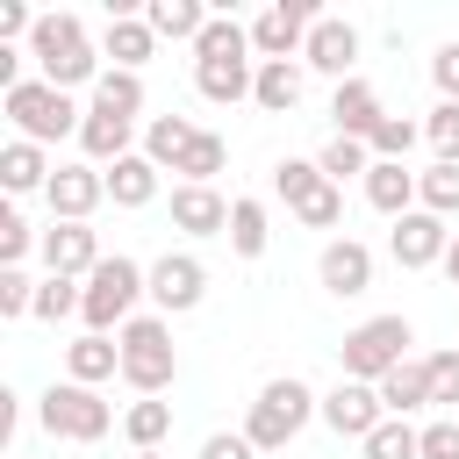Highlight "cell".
Listing matches in <instances>:
<instances>
[{"instance_id":"cell-38","label":"cell","mask_w":459,"mask_h":459,"mask_svg":"<svg viewBox=\"0 0 459 459\" xmlns=\"http://www.w3.org/2000/svg\"><path fill=\"white\" fill-rule=\"evenodd\" d=\"M179 172H186V186H208V179L222 172V136H215V129H201V136L186 143V158H179Z\"/></svg>"},{"instance_id":"cell-49","label":"cell","mask_w":459,"mask_h":459,"mask_svg":"<svg viewBox=\"0 0 459 459\" xmlns=\"http://www.w3.org/2000/svg\"><path fill=\"white\" fill-rule=\"evenodd\" d=\"M136 459H165V452H136Z\"/></svg>"},{"instance_id":"cell-1","label":"cell","mask_w":459,"mask_h":459,"mask_svg":"<svg viewBox=\"0 0 459 459\" xmlns=\"http://www.w3.org/2000/svg\"><path fill=\"white\" fill-rule=\"evenodd\" d=\"M29 57L43 65V79H50L57 93H72V86L100 79V57H93V43H86V22H79V14H36Z\"/></svg>"},{"instance_id":"cell-16","label":"cell","mask_w":459,"mask_h":459,"mask_svg":"<svg viewBox=\"0 0 459 459\" xmlns=\"http://www.w3.org/2000/svg\"><path fill=\"white\" fill-rule=\"evenodd\" d=\"M172 230L215 237V230H230V201H222L215 186H172Z\"/></svg>"},{"instance_id":"cell-14","label":"cell","mask_w":459,"mask_h":459,"mask_svg":"<svg viewBox=\"0 0 459 459\" xmlns=\"http://www.w3.org/2000/svg\"><path fill=\"white\" fill-rule=\"evenodd\" d=\"M43 265L65 273V280H79V273L100 265V237H93L86 222H50V230H43Z\"/></svg>"},{"instance_id":"cell-19","label":"cell","mask_w":459,"mask_h":459,"mask_svg":"<svg viewBox=\"0 0 459 459\" xmlns=\"http://www.w3.org/2000/svg\"><path fill=\"white\" fill-rule=\"evenodd\" d=\"M194 86H201V100H244L258 86V72H251V57H208V65H194Z\"/></svg>"},{"instance_id":"cell-48","label":"cell","mask_w":459,"mask_h":459,"mask_svg":"<svg viewBox=\"0 0 459 459\" xmlns=\"http://www.w3.org/2000/svg\"><path fill=\"white\" fill-rule=\"evenodd\" d=\"M445 273H452V287H459V237H452V251H445Z\"/></svg>"},{"instance_id":"cell-8","label":"cell","mask_w":459,"mask_h":459,"mask_svg":"<svg viewBox=\"0 0 459 459\" xmlns=\"http://www.w3.org/2000/svg\"><path fill=\"white\" fill-rule=\"evenodd\" d=\"M323 14L308 7V0H280V7H265L258 22H251V50H258V65H280V57H294L301 43H308V29H316Z\"/></svg>"},{"instance_id":"cell-30","label":"cell","mask_w":459,"mask_h":459,"mask_svg":"<svg viewBox=\"0 0 459 459\" xmlns=\"http://www.w3.org/2000/svg\"><path fill=\"white\" fill-rule=\"evenodd\" d=\"M93 108L136 122V108H143V79H136V72H100V79H93Z\"/></svg>"},{"instance_id":"cell-5","label":"cell","mask_w":459,"mask_h":459,"mask_svg":"<svg viewBox=\"0 0 459 459\" xmlns=\"http://www.w3.org/2000/svg\"><path fill=\"white\" fill-rule=\"evenodd\" d=\"M308 416H316V394H308V387L287 373V380H265V394L251 402V423H244V437H251L258 452H280V445H287V437H294Z\"/></svg>"},{"instance_id":"cell-33","label":"cell","mask_w":459,"mask_h":459,"mask_svg":"<svg viewBox=\"0 0 459 459\" xmlns=\"http://www.w3.org/2000/svg\"><path fill=\"white\" fill-rule=\"evenodd\" d=\"M230 251L237 258H258L265 251V208L258 201H230Z\"/></svg>"},{"instance_id":"cell-23","label":"cell","mask_w":459,"mask_h":459,"mask_svg":"<svg viewBox=\"0 0 459 459\" xmlns=\"http://www.w3.org/2000/svg\"><path fill=\"white\" fill-rule=\"evenodd\" d=\"M65 366H72V380H79V387H93V380L122 373V344H108L100 330H86L79 344H65Z\"/></svg>"},{"instance_id":"cell-12","label":"cell","mask_w":459,"mask_h":459,"mask_svg":"<svg viewBox=\"0 0 459 459\" xmlns=\"http://www.w3.org/2000/svg\"><path fill=\"white\" fill-rule=\"evenodd\" d=\"M201 294H208V273H201V258H186V251H165V258L151 265V301H158L165 316L194 308Z\"/></svg>"},{"instance_id":"cell-7","label":"cell","mask_w":459,"mask_h":459,"mask_svg":"<svg viewBox=\"0 0 459 459\" xmlns=\"http://www.w3.org/2000/svg\"><path fill=\"white\" fill-rule=\"evenodd\" d=\"M36 416H43V430H50V437H72V445H93V437H108V423H115V409H108L93 387H79V380L50 387Z\"/></svg>"},{"instance_id":"cell-35","label":"cell","mask_w":459,"mask_h":459,"mask_svg":"<svg viewBox=\"0 0 459 459\" xmlns=\"http://www.w3.org/2000/svg\"><path fill=\"white\" fill-rule=\"evenodd\" d=\"M251 50V36L230 22V14H215L208 29H201V43H194V65H208V57H244Z\"/></svg>"},{"instance_id":"cell-32","label":"cell","mask_w":459,"mask_h":459,"mask_svg":"<svg viewBox=\"0 0 459 459\" xmlns=\"http://www.w3.org/2000/svg\"><path fill=\"white\" fill-rule=\"evenodd\" d=\"M366 459H423V430H409V416H387L366 437Z\"/></svg>"},{"instance_id":"cell-34","label":"cell","mask_w":459,"mask_h":459,"mask_svg":"<svg viewBox=\"0 0 459 459\" xmlns=\"http://www.w3.org/2000/svg\"><path fill=\"white\" fill-rule=\"evenodd\" d=\"M416 201H423L430 215H452V208H459V165L437 158L430 172H416Z\"/></svg>"},{"instance_id":"cell-26","label":"cell","mask_w":459,"mask_h":459,"mask_svg":"<svg viewBox=\"0 0 459 459\" xmlns=\"http://www.w3.org/2000/svg\"><path fill=\"white\" fill-rule=\"evenodd\" d=\"M0 186H7V194H29V186H50V165H43V143H29V136H14V143L0 151Z\"/></svg>"},{"instance_id":"cell-39","label":"cell","mask_w":459,"mask_h":459,"mask_svg":"<svg viewBox=\"0 0 459 459\" xmlns=\"http://www.w3.org/2000/svg\"><path fill=\"white\" fill-rule=\"evenodd\" d=\"M423 136H430V151H437L445 165H459V100H437L430 122H423Z\"/></svg>"},{"instance_id":"cell-18","label":"cell","mask_w":459,"mask_h":459,"mask_svg":"<svg viewBox=\"0 0 459 459\" xmlns=\"http://www.w3.org/2000/svg\"><path fill=\"white\" fill-rule=\"evenodd\" d=\"M100 50L115 57V72H136V65L158 50V29H151V22H136V14H115V22H108V36H100Z\"/></svg>"},{"instance_id":"cell-44","label":"cell","mask_w":459,"mask_h":459,"mask_svg":"<svg viewBox=\"0 0 459 459\" xmlns=\"http://www.w3.org/2000/svg\"><path fill=\"white\" fill-rule=\"evenodd\" d=\"M29 237H36V230H29V222H22L14 208H0V265H22V251H29Z\"/></svg>"},{"instance_id":"cell-28","label":"cell","mask_w":459,"mask_h":459,"mask_svg":"<svg viewBox=\"0 0 459 459\" xmlns=\"http://www.w3.org/2000/svg\"><path fill=\"white\" fill-rule=\"evenodd\" d=\"M194 136H201V129H194L186 115H158V122L143 129V158H151V165H172V172H179V158H186V143H194Z\"/></svg>"},{"instance_id":"cell-47","label":"cell","mask_w":459,"mask_h":459,"mask_svg":"<svg viewBox=\"0 0 459 459\" xmlns=\"http://www.w3.org/2000/svg\"><path fill=\"white\" fill-rule=\"evenodd\" d=\"M251 452H258V445H251V437H230V430H215V437L201 445V459H251Z\"/></svg>"},{"instance_id":"cell-46","label":"cell","mask_w":459,"mask_h":459,"mask_svg":"<svg viewBox=\"0 0 459 459\" xmlns=\"http://www.w3.org/2000/svg\"><path fill=\"white\" fill-rule=\"evenodd\" d=\"M430 79H437V93H445V100H459V43H445V50L430 57Z\"/></svg>"},{"instance_id":"cell-45","label":"cell","mask_w":459,"mask_h":459,"mask_svg":"<svg viewBox=\"0 0 459 459\" xmlns=\"http://www.w3.org/2000/svg\"><path fill=\"white\" fill-rule=\"evenodd\" d=\"M423 459H459V423H423Z\"/></svg>"},{"instance_id":"cell-4","label":"cell","mask_w":459,"mask_h":459,"mask_svg":"<svg viewBox=\"0 0 459 459\" xmlns=\"http://www.w3.org/2000/svg\"><path fill=\"white\" fill-rule=\"evenodd\" d=\"M136 294H151V273H143L136 258H122V251H115V258H100V265L86 273V308H79V316H86V330H100V337H108L115 323H129Z\"/></svg>"},{"instance_id":"cell-6","label":"cell","mask_w":459,"mask_h":459,"mask_svg":"<svg viewBox=\"0 0 459 459\" xmlns=\"http://www.w3.org/2000/svg\"><path fill=\"white\" fill-rule=\"evenodd\" d=\"M7 115H14V129L29 136V143H50V136H72L86 115L72 108V93H57L50 79H22L14 93H7Z\"/></svg>"},{"instance_id":"cell-24","label":"cell","mask_w":459,"mask_h":459,"mask_svg":"<svg viewBox=\"0 0 459 459\" xmlns=\"http://www.w3.org/2000/svg\"><path fill=\"white\" fill-rule=\"evenodd\" d=\"M143 22H151L158 36H172V43H179V36H186V43H201V29H208L215 14H208L201 0H151V7H143Z\"/></svg>"},{"instance_id":"cell-17","label":"cell","mask_w":459,"mask_h":459,"mask_svg":"<svg viewBox=\"0 0 459 459\" xmlns=\"http://www.w3.org/2000/svg\"><path fill=\"white\" fill-rule=\"evenodd\" d=\"M330 115H337V136H359V143L387 122V115H380V93H373L366 79H344V86H337V100H330Z\"/></svg>"},{"instance_id":"cell-20","label":"cell","mask_w":459,"mask_h":459,"mask_svg":"<svg viewBox=\"0 0 459 459\" xmlns=\"http://www.w3.org/2000/svg\"><path fill=\"white\" fill-rule=\"evenodd\" d=\"M79 143H86V158H100V165H122V158H129V115L86 108V122H79Z\"/></svg>"},{"instance_id":"cell-29","label":"cell","mask_w":459,"mask_h":459,"mask_svg":"<svg viewBox=\"0 0 459 459\" xmlns=\"http://www.w3.org/2000/svg\"><path fill=\"white\" fill-rule=\"evenodd\" d=\"M165 430H172V402H136V409L122 416V437H129L136 452H158Z\"/></svg>"},{"instance_id":"cell-41","label":"cell","mask_w":459,"mask_h":459,"mask_svg":"<svg viewBox=\"0 0 459 459\" xmlns=\"http://www.w3.org/2000/svg\"><path fill=\"white\" fill-rule=\"evenodd\" d=\"M0 316H36V280L22 265H0Z\"/></svg>"},{"instance_id":"cell-11","label":"cell","mask_w":459,"mask_h":459,"mask_svg":"<svg viewBox=\"0 0 459 459\" xmlns=\"http://www.w3.org/2000/svg\"><path fill=\"white\" fill-rule=\"evenodd\" d=\"M445 251H452V237H445V215H430V208H409L402 222H394V265H445Z\"/></svg>"},{"instance_id":"cell-22","label":"cell","mask_w":459,"mask_h":459,"mask_svg":"<svg viewBox=\"0 0 459 459\" xmlns=\"http://www.w3.org/2000/svg\"><path fill=\"white\" fill-rule=\"evenodd\" d=\"M151 194H158V165H151L143 151H129L122 165H108V201H115V208H143Z\"/></svg>"},{"instance_id":"cell-40","label":"cell","mask_w":459,"mask_h":459,"mask_svg":"<svg viewBox=\"0 0 459 459\" xmlns=\"http://www.w3.org/2000/svg\"><path fill=\"white\" fill-rule=\"evenodd\" d=\"M409 143H416V122H402V115H387V122L366 136V151H373V158H387V165H402V158H409Z\"/></svg>"},{"instance_id":"cell-21","label":"cell","mask_w":459,"mask_h":459,"mask_svg":"<svg viewBox=\"0 0 459 459\" xmlns=\"http://www.w3.org/2000/svg\"><path fill=\"white\" fill-rule=\"evenodd\" d=\"M366 201L380 208V215H409V201H416V172L409 165H387V158H373V172H366Z\"/></svg>"},{"instance_id":"cell-37","label":"cell","mask_w":459,"mask_h":459,"mask_svg":"<svg viewBox=\"0 0 459 459\" xmlns=\"http://www.w3.org/2000/svg\"><path fill=\"white\" fill-rule=\"evenodd\" d=\"M79 308H86V287H72L65 273L36 280V316H43V323H57V316H79Z\"/></svg>"},{"instance_id":"cell-15","label":"cell","mask_w":459,"mask_h":459,"mask_svg":"<svg viewBox=\"0 0 459 459\" xmlns=\"http://www.w3.org/2000/svg\"><path fill=\"white\" fill-rule=\"evenodd\" d=\"M323 287L330 294H366L373 287V251L359 244V237H337V244H323Z\"/></svg>"},{"instance_id":"cell-25","label":"cell","mask_w":459,"mask_h":459,"mask_svg":"<svg viewBox=\"0 0 459 459\" xmlns=\"http://www.w3.org/2000/svg\"><path fill=\"white\" fill-rule=\"evenodd\" d=\"M251 100L265 108V115H294L301 108V65H258V86H251Z\"/></svg>"},{"instance_id":"cell-36","label":"cell","mask_w":459,"mask_h":459,"mask_svg":"<svg viewBox=\"0 0 459 459\" xmlns=\"http://www.w3.org/2000/svg\"><path fill=\"white\" fill-rule=\"evenodd\" d=\"M316 165H323V179H330V186H337V179H344V172H373V151H366V143H359V136H330V143H323V158H316Z\"/></svg>"},{"instance_id":"cell-10","label":"cell","mask_w":459,"mask_h":459,"mask_svg":"<svg viewBox=\"0 0 459 459\" xmlns=\"http://www.w3.org/2000/svg\"><path fill=\"white\" fill-rule=\"evenodd\" d=\"M43 194H50V215H57V222H86V215L108 201V172H93V165H57Z\"/></svg>"},{"instance_id":"cell-42","label":"cell","mask_w":459,"mask_h":459,"mask_svg":"<svg viewBox=\"0 0 459 459\" xmlns=\"http://www.w3.org/2000/svg\"><path fill=\"white\" fill-rule=\"evenodd\" d=\"M294 215H301V222H308V230H330V222H337V215H344V194H337V186H330V179H323V186H316V194H308V201H301V208H294Z\"/></svg>"},{"instance_id":"cell-31","label":"cell","mask_w":459,"mask_h":459,"mask_svg":"<svg viewBox=\"0 0 459 459\" xmlns=\"http://www.w3.org/2000/svg\"><path fill=\"white\" fill-rule=\"evenodd\" d=\"M316 186H323V165H316V158H280V165H273V194H280L287 208H301Z\"/></svg>"},{"instance_id":"cell-3","label":"cell","mask_w":459,"mask_h":459,"mask_svg":"<svg viewBox=\"0 0 459 459\" xmlns=\"http://www.w3.org/2000/svg\"><path fill=\"white\" fill-rule=\"evenodd\" d=\"M115 344H122V380H129L136 394H165V387H172L179 351H172V330H165L158 316H129Z\"/></svg>"},{"instance_id":"cell-43","label":"cell","mask_w":459,"mask_h":459,"mask_svg":"<svg viewBox=\"0 0 459 459\" xmlns=\"http://www.w3.org/2000/svg\"><path fill=\"white\" fill-rule=\"evenodd\" d=\"M430 402H459V351H430Z\"/></svg>"},{"instance_id":"cell-9","label":"cell","mask_w":459,"mask_h":459,"mask_svg":"<svg viewBox=\"0 0 459 459\" xmlns=\"http://www.w3.org/2000/svg\"><path fill=\"white\" fill-rule=\"evenodd\" d=\"M323 423L337 430V437H373L380 423H387V409H380V387H366V380H337L330 394H323Z\"/></svg>"},{"instance_id":"cell-27","label":"cell","mask_w":459,"mask_h":459,"mask_svg":"<svg viewBox=\"0 0 459 459\" xmlns=\"http://www.w3.org/2000/svg\"><path fill=\"white\" fill-rule=\"evenodd\" d=\"M430 402V366L423 359H409V366H394L387 380H380V409L387 416H409V409H423Z\"/></svg>"},{"instance_id":"cell-2","label":"cell","mask_w":459,"mask_h":459,"mask_svg":"<svg viewBox=\"0 0 459 459\" xmlns=\"http://www.w3.org/2000/svg\"><path fill=\"white\" fill-rule=\"evenodd\" d=\"M409 344H416V330H409L402 316H373V323H359V330L337 344V359H344V380H366V387H380L394 366H409Z\"/></svg>"},{"instance_id":"cell-13","label":"cell","mask_w":459,"mask_h":459,"mask_svg":"<svg viewBox=\"0 0 459 459\" xmlns=\"http://www.w3.org/2000/svg\"><path fill=\"white\" fill-rule=\"evenodd\" d=\"M351 57H359V29H351V22H330V14H323V22L308 29V43H301V65L330 72L337 86L351 79Z\"/></svg>"}]
</instances>
